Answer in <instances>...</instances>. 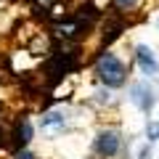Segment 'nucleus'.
<instances>
[{"mask_svg": "<svg viewBox=\"0 0 159 159\" xmlns=\"http://www.w3.org/2000/svg\"><path fill=\"white\" fill-rule=\"evenodd\" d=\"M93 72H96L98 82H101L103 88L114 90V88H122V85L127 82L130 66H127V64L122 61V58H119L114 51H101V53H98V58H96Z\"/></svg>", "mask_w": 159, "mask_h": 159, "instance_id": "nucleus-1", "label": "nucleus"}, {"mask_svg": "<svg viewBox=\"0 0 159 159\" xmlns=\"http://www.w3.org/2000/svg\"><path fill=\"white\" fill-rule=\"evenodd\" d=\"M122 151V133L106 127V130H98V135L93 138V154L98 159H114Z\"/></svg>", "mask_w": 159, "mask_h": 159, "instance_id": "nucleus-2", "label": "nucleus"}, {"mask_svg": "<svg viewBox=\"0 0 159 159\" xmlns=\"http://www.w3.org/2000/svg\"><path fill=\"white\" fill-rule=\"evenodd\" d=\"M154 96H157V93L151 90V85H148L146 80H143V82H133V85H130V101L135 103L143 114H148L154 109V103H157V98H154Z\"/></svg>", "mask_w": 159, "mask_h": 159, "instance_id": "nucleus-3", "label": "nucleus"}, {"mask_svg": "<svg viewBox=\"0 0 159 159\" xmlns=\"http://www.w3.org/2000/svg\"><path fill=\"white\" fill-rule=\"evenodd\" d=\"M135 64H138V69H141L146 77H154V74L159 72V61H157V56H154V51L148 45H135Z\"/></svg>", "mask_w": 159, "mask_h": 159, "instance_id": "nucleus-4", "label": "nucleus"}, {"mask_svg": "<svg viewBox=\"0 0 159 159\" xmlns=\"http://www.w3.org/2000/svg\"><path fill=\"white\" fill-rule=\"evenodd\" d=\"M34 130H32V122H29V117H19L16 122H13V130H11V138H13V146L16 148H27L29 141H32Z\"/></svg>", "mask_w": 159, "mask_h": 159, "instance_id": "nucleus-5", "label": "nucleus"}, {"mask_svg": "<svg viewBox=\"0 0 159 159\" xmlns=\"http://www.w3.org/2000/svg\"><path fill=\"white\" fill-rule=\"evenodd\" d=\"M64 127H66V111H64V109L43 111V117H40V130H45V133H61Z\"/></svg>", "mask_w": 159, "mask_h": 159, "instance_id": "nucleus-6", "label": "nucleus"}, {"mask_svg": "<svg viewBox=\"0 0 159 159\" xmlns=\"http://www.w3.org/2000/svg\"><path fill=\"white\" fill-rule=\"evenodd\" d=\"M111 8L119 16H127V13H135L141 8V0H111Z\"/></svg>", "mask_w": 159, "mask_h": 159, "instance_id": "nucleus-7", "label": "nucleus"}, {"mask_svg": "<svg viewBox=\"0 0 159 159\" xmlns=\"http://www.w3.org/2000/svg\"><path fill=\"white\" fill-rule=\"evenodd\" d=\"M146 138H148V143L159 141V122H148L146 125Z\"/></svg>", "mask_w": 159, "mask_h": 159, "instance_id": "nucleus-8", "label": "nucleus"}, {"mask_svg": "<svg viewBox=\"0 0 159 159\" xmlns=\"http://www.w3.org/2000/svg\"><path fill=\"white\" fill-rule=\"evenodd\" d=\"M13 159H37L29 148H16V154H13Z\"/></svg>", "mask_w": 159, "mask_h": 159, "instance_id": "nucleus-9", "label": "nucleus"}, {"mask_svg": "<svg viewBox=\"0 0 159 159\" xmlns=\"http://www.w3.org/2000/svg\"><path fill=\"white\" fill-rule=\"evenodd\" d=\"M154 157V151H151V146H143L141 151H138V159H151Z\"/></svg>", "mask_w": 159, "mask_h": 159, "instance_id": "nucleus-10", "label": "nucleus"}, {"mask_svg": "<svg viewBox=\"0 0 159 159\" xmlns=\"http://www.w3.org/2000/svg\"><path fill=\"white\" fill-rule=\"evenodd\" d=\"M34 3H37L43 11H51V8H53V0H34Z\"/></svg>", "mask_w": 159, "mask_h": 159, "instance_id": "nucleus-11", "label": "nucleus"}, {"mask_svg": "<svg viewBox=\"0 0 159 159\" xmlns=\"http://www.w3.org/2000/svg\"><path fill=\"white\" fill-rule=\"evenodd\" d=\"M3 143H6V130L0 127V146H3Z\"/></svg>", "mask_w": 159, "mask_h": 159, "instance_id": "nucleus-12", "label": "nucleus"}]
</instances>
